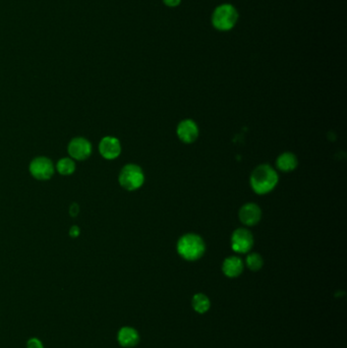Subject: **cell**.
<instances>
[{
  "label": "cell",
  "instance_id": "obj_1",
  "mask_svg": "<svg viewBox=\"0 0 347 348\" xmlns=\"http://www.w3.org/2000/svg\"><path fill=\"white\" fill-rule=\"evenodd\" d=\"M278 174L269 164L259 165L251 175V185L258 194H266L273 190L278 183Z\"/></svg>",
  "mask_w": 347,
  "mask_h": 348
},
{
  "label": "cell",
  "instance_id": "obj_2",
  "mask_svg": "<svg viewBox=\"0 0 347 348\" xmlns=\"http://www.w3.org/2000/svg\"><path fill=\"white\" fill-rule=\"evenodd\" d=\"M206 250L204 239L194 233L182 235L177 243V252L186 261H197L203 257Z\"/></svg>",
  "mask_w": 347,
  "mask_h": 348
},
{
  "label": "cell",
  "instance_id": "obj_3",
  "mask_svg": "<svg viewBox=\"0 0 347 348\" xmlns=\"http://www.w3.org/2000/svg\"><path fill=\"white\" fill-rule=\"evenodd\" d=\"M238 13L234 6L222 4L217 7L212 14V24L219 31L231 30L237 21Z\"/></svg>",
  "mask_w": 347,
  "mask_h": 348
},
{
  "label": "cell",
  "instance_id": "obj_4",
  "mask_svg": "<svg viewBox=\"0 0 347 348\" xmlns=\"http://www.w3.org/2000/svg\"><path fill=\"white\" fill-rule=\"evenodd\" d=\"M145 181L144 171L136 164L125 165L119 174V183L126 190H136L140 188Z\"/></svg>",
  "mask_w": 347,
  "mask_h": 348
},
{
  "label": "cell",
  "instance_id": "obj_5",
  "mask_svg": "<svg viewBox=\"0 0 347 348\" xmlns=\"http://www.w3.org/2000/svg\"><path fill=\"white\" fill-rule=\"evenodd\" d=\"M254 246V236L246 228L236 229L231 236V248L235 253L247 254Z\"/></svg>",
  "mask_w": 347,
  "mask_h": 348
},
{
  "label": "cell",
  "instance_id": "obj_6",
  "mask_svg": "<svg viewBox=\"0 0 347 348\" xmlns=\"http://www.w3.org/2000/svg\"><path fill=\"white\" fill-rule=\"evenodd\" d=\"M30 172L39 180H46L52 177L54 167L52 162L46 157H38L31 162Z\"/></svg>",
  "mask_w": 347,
  "mask_h": 348
},
{
  "label": "cell",
  "instance_id": "obj_7",
  "mask_svg": "<svg viewBox=\"0 0 347 348\" xmlns=\"http://www.w3.org/2000/svg\"><path fill=\"white\" fill-rule=\"evenodd\" d=\"M69 153L76 160H86L92 153V146L84 138H76L69 145Z\"/></svg>",
  "mask_w": 347,
  "mask_h": 348
},
{
  "label": "cell",
  "instance_id": "obj_8",
  "mask_svg": "<svg viewBox=\"0 0 347 348\" xmlns=\"http://www.w3.org/2000/svg\"><path fill=\"white\" fill-rule=\"evenodd\" d=\"M177 136L184 144H191L199 137V127L191 119H184L177 126Z\"/></svg>",
  "mask_w": 347,
  "mask_h": 348
},
{
  "label": "cell",
  "instance_id": "obj_9",
  "mask_svg": "<svg viewBox=\"0 0 347 348\" xmlns=\"http://www.w3.org/2000/svg\"><path fill=\"white\" fill-rule=\"evenodd\" d=\"M238 216H240V220L245 225L254 226L261 220L262 211L257 204L248 203L241 208Z\"/></svg>",
  "mask_w": 347,
  "mask_h": 348
},
{
  "label": "cell",
  "instance_id": "obj_10",
  "mask_svg": "<svg viewBox=\"0 0 347 348\" xmlns=\"http://www.w3.org/2000/svg\"><path fill=\"white\" fill-rule=\"evenodd\" d=\"M99 151L103 158L107 160H113L120 155L121 146L116 138L105 137L100 142Z\"/></svg>",
  "mask_w": 347,
  "mask_h": 348
},
{
  "label": "cell",
  "instance_id": "obj_11",
  "mask_svg": "<svg viewBox=\"0 0 347 348\" xmlns=\"http://www.w3.org/2000/svg\"><path fill=\"white\" fill-rule=\"evenodd\" d=\"M222 270L227 277L235 278L240 276L244 270V263L242 259L234 256L225 259L222 265Z\"/></svg>",
  "mask_w": 347,
  "mask_h": 348
},
{
  "label": "cell",
  "instance_id": "obj_12",
  "mask_svg": "<svg viewBox=\"0 0 347 348\" xmlns=\"http://www.w3.org/2000/svg\"><path fill=\"white\" fill-rule=\"evenodd\" d=\"M118 342L123 347H134L140 341V336L137 330L131 327H123L119 330L117 336Z\"/></svg>",
  "mask_w": 347,
  "mask_h": 348
},
{
  "label": "cell",
  "instance_id": "obj_13",
  "mask_svg": "<svg viewBox=\"0 0 347 348\" xmlns=\"http://www.w3.org/2000/svg\"><path fill=\"white\" fill-rule=\"evenodd\" d=\"M277 167L279 170L283 172H290L294 170L297 167L298 161L296 156L290 152H285V153L281 154L277 159Z\"/></svg>",
  "mask_w": 347,
  "mask_h": 348
},
{
  "label": "cell",
  "instance_id": "obj_14",
  "mask_svg": "<svg viewBox=\"0 0 347 348\" xmlns=\"http://www.w3.org/2000/svg\"><path fill=\"white\" fill-rule=\"evenodd\" d=\"M210 299L203 293H198L193 296L192 298V308L193 310L200 313L204 314L210 309Z\"/></svg>",
  "mask_w": 347,
  "mask_h": 348
},
{
  "label": "cell",
  "instance_id": "obj_15",
  "mask_svg": "<svg viewBox=\"0 0 347 348\" xmlns=\"http://www.w3.org/2000/svg\"><path fill=\"white\" fill-rule=\"evenodd\" d=\"M57 170L61 175H71L76 170V164L70 158H62L57 163Z\"/></svg>",
  "mask_w": 347,
  "mask_h": 348
},
{
  "label": "cell",
  "instance_id": "obj_16",
  "mask_svg": "<svg viewBox=\"0 0 347 348\" xmlns=\"http://www.w3.org/2000/svg\"><path fill=\"white\" fill-rule=\"evenodd\" d=\"M264 260L259 254H251L247 258V266L252 271H259L263 267Z\"/></svg>",
  "mask_w": 347,
  "mask_h": 348
},
{
  "label": "cell",
  "instance_id": "obj_17",
  "mask_svg": "<svg viewBox=\"0 0 347 348\" xmlns=\"http://www.w3.org/2000/svg\"><path fill=\"white\" fill-rule=\"evenodd\" d=\"M27 348H44V345L38 338H31L27 343Z\"/></svg>",
  "mask_w": 347,
  "mask_h": 348
},
{
  "label": "cell",
  "instance_id": "obj_18",
  "mask_svg": "<svg viewBox=\"0 0 347 348\" xmlns=\"http://www.w3.org/2000/svg\"><path fill=\"white\" fill-rule=\"evenodd\" d=\"M164 4L168 7H176L179 5L180 0H163Z\"/></svg>",
  "mask_w": 347,
  "mask_h": 348
},
{
  "label": "cell",
  "instance_id": "obj_19",
  "mask_svg": "<svg viewBox=\"0 0 347 348\" xmlns=\"http://www.w3.org/2000/svg\"><path fill=\"white\" fill-rule=\"evenodd\" d=\"M79 212H80L79 206H78L77 204H73L72 207H71V209H70V214H71L73 217H76V216H78Z\"/></svg>",
  "mask_w": 347,
  "mask_h": 348
},
{
  "label": "cell",
  "instance_id": "obj_20",
  "mask_svg": "<svg viewBox=\"0 0 347 348\" xmlns=\"http://www.w3.org/2000/svg\"><path fill=\"white\" fill-rule=\"evenodd\" d=\"M80 234V228L78 226H73L70 230V235L72 237H77Z\"/></svg>",
  "mask_w": 347,
  "mask_h": 348
}]
</instances>
